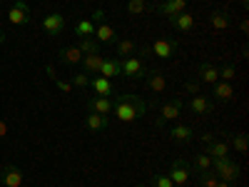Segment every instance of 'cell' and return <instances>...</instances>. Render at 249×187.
<instances>
[{"label":"cell","instance_id":"obj_11","mask_svg":"<svg viewBox=\"0 0 249 187\" xmlns=\"http://www.w3.org/2000/svg\"><path fill=\"white\" fill-rule=\"evenodd\" d=\"M187 108H190L195 115H210L214 105H212V100H210V97L199 93V95H192V100L187 102Z\"/></svg>","mask_w":249,"mask_h":187},{"label":"cell","instance_id":"obj_15","mask_svg":"<svg viewBox=\"0 0 249 187\" xmlns=\"http://www.w3.org/2000/svg\"><path fill=\"white\" fill-rule=\"evenodd\" d=\"M85 128L90 132H102V130H107L110 128V115H97V112H90L85 117Z\"/></svg>","mask_w":249,"mask_h":187},{"label":"cell","instance_id":"obj_17","mask_svg":"<svg viewBox=\"0 0 249 187\" xmlns=\"http://www.w3.org/2000/svg\"><path fill=\"white\" fill-rule=\"evenodd\" d=\"M102 60H105V55L102 53H90V55H82V73H88V75H97L100 68H102Z\"/></svg>","mask_w":249,"mask_h":187},{"label":"cell","instance_id":"obj_36","mask_svg":"<svg viewBox=\"0 0 249 187\" xmlns=\"http://www.w3.org/2000/svg\"><path fill=\"white\" fill-rule=\"evenodd\" d=\"M217 185V175L210 170V172H202V187H214Z\"/></svg>","mask_w":249,"mask_h":187},{"label":"cell","instance_id":"obj_8","mask_svg":"<svg viewBox=\"0 0 249 187\" xmlns=\"http://www.w3.org/2000/svg\"><path fill=\"white\" fill-rule=\"evenodd\" d=\"M0 185L23 187V172H20V168H15V165H5V168L0 170Z\"/></svg>","mask_w":249,"mask_h":187},{"label":"cell","instance_id":"obj_35","mask_svg":"<svg viewBox=\"0 0 249 187\" xmlns=\"http://www.w3.org/2000/svg\"><path fill=\"white\" fill-rule=\"evenodd\" d=\"M184 93L187 95H199L202 93V82L199 80H187L184 82Z\"/></svg>","mask_w":249,"mask_h":187},{"label":"cell","instance_id":"obj_9","mask_svg":"<svg viewBox=\"0 0 249 187\" xmlns=\"http://www.w3.org/2000/svg\"><path fill=\"white\" fill-rule=\"evenodd\" d=\"M144 82H147V88H150L155 95H160V93L167 90V77H164L162 70H147V75H144Z\"/></svg>","mask_w":249,"mask_h":187},{"label":"cell","instance_id":"obj_23","mask_svg":"<svg viewBox=\"0 0 249 187\" xmlns=\"http://www.w3.org/2000/svg\"><path fill=\"white\" fill-rule=\"evenodd\" d=\"M170 135H172L175 142H190L195 137V128L192 125H175V128L170 130Z\"/></svg>","mask_w":249,"mask_h":187},{"label":"cell","instance_id":"obj_20","mask_svg":"<svg viewBox=\"0 0 249 187\" xmlns=\"http://www.w3.org/2000/svg\"><path fill=\"white\" fill-rule=\"evenodd\" d=\"M97 75H102V77H107V80H112L115 75H122L120 73V57H105L102 60V68H100V73Z\"/></svg>","mask_w":249,"mask_h":187},{"label":"cell","instance_id":"obj_43","mask_svg":"<svg viewBox=\"0 0 249 187\" xmlns=\"http://www.w3.org/2000/svg\"><path fill=\"white\" fill-rule=\"evenodd\" d=\"M214 187H234V185H232V182H224V180H217Z\"/></svg>","mask_w":249,"mask_h":187},{"label":"cell","instance_id":"obj_27","mask_svg":"<svg viewBox=\"0 0 249 187\" xmlns=\"http://www.w3.org/2000/svg\"><path fill=\"white\" fill-rule=\"evenodd\" d=\"M75 35L77 37H95V23L90 18H80L75 25Z\"/></svg>","mask_w":249,"mask_h":187},{"label":"cell","instance_id":"obj_16","mask_svg":"<svg viewBox=\"0 0 249 187\" xmlns=\"http://www.w3.org/2000/svg\"><path fill=\"white\" fill-rule=\"evenodd\" d=\"M197 75H199V82H207V85H214V82L219 80V68H214L212 62H199Z\"/></svg>","mask_w":249,"mask_h":187},{"label":"cell","instance_id":"obj_12","mask_svg":"<svg viewBox=\"0 0 249 187\" xmlns=\"http://www.w3.org/2000/svg\"><path fill=\"white\" fill-rule=\"evenodd\" d=\"M112 105H115L112 97H102V95L88 100V110L90 112H97V115H112Z\"/></svg>","mask_w":249,"mask_h":187},{"label":"cell","instance_id":"obj_38","mask_svg":"<svg viewBox=\"0 0 249 187\" xmlns=\"http://www.w3.org/2000/svg\"><path fill=\"white\" fill-rule=\"evenodd\" d=\"M90 20H92L95 25H97V23H102V20H105V10H102V8H97V10H95V15H92Z\"/></svg>","mask_w":249,"mask_h":187},{"label":"cell","instance_id":"obj_37","mask_svg":"<svg viewBox=\"0 0 249 187\" xmlns=\"http://www.w3.org/2000/svg\"><path fill=\"white\" fill-rule=\"evenodd\" d=\"M55 85H57V90H62V93H72V82L70 80H55Z\"/></svg>","mask_w":249,"mask_h":187},{"label":"cell","instance_id":"obj_44","mask_svg":"<svg viewBox=\"0 0 249 187\" xmlns=\"http://www.w3.org/2000/svg\"><path fill=\"white\" fill-rule=\"evenodd\" d=\"M5 43V33H3V28H0V45Z\"/></svg>","mask_w":249,"mask_h":187},{"label":"cell","instance_id":"obj_31","mask_svg":"<svg viewBox=\"0 0 249 187\" xmlns=\"http://www.w3.org/2000/svg\"><path fill=\"white\" fill-rule=\"evenodd\" d=\"M234 75H237L234 62H224V65L219 68V80H224V82H232V80H234Z\"/></svg>","mask_w":249,"mask_h":187},{"label":"cell","instance_id":"obj_34","mask_svg":"<svg viewBox=\"0 0 249 187\" xmlns=\"http://www.w3.org/2000/svg\"><path fill=\"white\" fill-rule=\"evenodd\" d=\"M230 145H234V150H237L239 155H244V152H247V135H234Z\"/></svg>","mask_w":249,"mask_h":187},{"label":"cell","instance_id":"obj_42","mask_svg":"<svg viewBox=\"0 0 249 187\" xmlns=\"http://www.w3.org/2000/svg\"><path fill=\"white\" fill-rule=\"evenodd\" d=\"M239 30H242V33H249V20H247V18L239 23Z\"/></svg>","mask_w":249,"mask_h":187},{"label":"cell","instance_id":"obj_10","mask_svg":"<svg viewBox=\"0 0 249 187\" xmlns=\"http://www.w3.org/2000/svg\"><path fill=\"white\" fill-rule=\"evenodd\" d=\"M43 30L48 35H57L65 30V15H60V13H50L43 18Z\"/></svg>","mask_w":249,"mask_h":187},{"label":"cell","instance_id":"obj_25","mask_svg":"<svg viewBox=\"0 0 249 187\" xmlns=\"http://www.w3.org/2000/svg\"><path fill=\"white\" fill-rule=\"evenodd\" d=\"M137 53L135 40H117V48H115V57L124 60V57H132Z\"/></svg>","mask_w":249,"mask_h":187},{"label":"cell","instance_id":"obj_30","mask_svg":"<svg viewBox=\"0 0 249 187\" xmlns=\"http://www.w3.org/2000/svg\"><path fill=\"white\" fill-rule=\"evenodd\" d=\"M195 168H197L199 172H210V170H212V157L207 155V152L195 155Z\"/></svg>","mask_w":249,"mask_h":187},{"label":"cell","instance_id":"obj_6","mask_svg":"<svg viewBox=\"0 0 249 187\" xmlns=\"http://www.w3.org/2000/svg\"><path fill=\"white\" fill-rule=\"evenodd\" d=\"M177 48H179L177 40H172V37H160V40H155V45L147 48V50H150L152 55H157L160 60H167V57H172V55L177 53Z\"/></svg>","mask_w":249,"mask_h":187},{"label":"cell","instance_id":"obj_40","mask_svg":"<svg viewBox=\"0 0 249 187\" xmlns=\"http://www.w3.org/2000/svg\"><path fill=\"white\" fill-rule=\"evenodd\" d=\"M202 142H204V145H210V142H214V135H212V132H204V135H202Z\"/></svg>","mask_w":249,"mask_h":187},{"label":"cell","instance_id":"obj_32","mask_svg":"<svg viewBox=\"0 0 249 187\" xmlns=\"http://www.w3.org/2000/svg\"><path fill=\"white\" fill-rule=\"evenodd\" d=\"M152 187H175V182L170 180V175H162V172H157V175H152V182H150Z\"/></svg>","mask_w":249,"mask_h":187},{"label":"cell","instance_id":"obj_33","mask_svg":"<svg viewBox=\"0 0 249 187\" xmlns=\"http://www.w3.org/2000/svg\"><path fill=\"white\" fill-rule=\"evenodd\" d=\"M70 82H72V88H88L90 85V75L88 73H77V75L70 77Z\"/></svg>","mask_w":249,"mask_h":187},{"label":"cell","instance_id":"obj_39","mask_svg":"<svg viewBox=\"0 0 249 187\" xmlns=\"http://www.w3.org/2000/svg\"><path fill=\"white\" fill-rule=\"evenodd\" d=\"M5 135H8V122L0 117V140H5Z\"/></svg>","mask_w":249,"mask_h":187},{"label":"cell","instance_id":"obj_14","mask_svg":"<svg viewBox=\"0 0 249 187\" xmlns=\"http://www.w3.org/2000/svg\"><path fill=\"white\" fill-rule=\"evenodd\" d=\"M90 88L95 90V95H102V97H112V95H115L112 80L102 77V75H97V77H90Z\"/></svg>","mask_w":249,"mask_h":187},{"label":"cell","instance_id":"obj_24","mask_svg":"<svg viewBox=\"0 0 249 187\" xmlns=\"http://www.w3.org/2000/svg\"><path fill=\"white\" fill-rule=\"evenodd\" d=\"M170 23L179 30V33H190L192 28H195V15H190V13H179V15H175Z\"/></svg>","mask_w":249,"mask_h":187},{"label":"cell","instance_id":"obj_13","mask_svg":"<svg viewBox=\"0 0 249 187\" xmlns=\"http://www.w3.org/2000/svg\"><path fill=\"white\" fill-rule=\"evenodd\" d=\"M95 40L97 43H117V33H115V28L110 25V23H105V20H102V23H97L95 25Z\"/></svg>","mask_w":249,"mask_h":187},{"label":"cell","instance_id":"obj_45","mask_svg":"<svg viewBox=\"0 0 249 187\" xmlns=\"http://www.w3.org/2000/svg\"><path fill=\"white\" fill-rule=\"evenodd\" d=\"M13 3H28V0H13Z\"/></svg>","mask_w":249,"mask_h":187},{"label":"cell","instance_id":"obj_1","mask_svg":"<svg viewBox=\"0 0 249 187\" xmlns=\"http://www.w3.org/2000/svg\"><path fill=\"white\" fill-rule=\"evenodd\" d=\"M115 105H112V112H115V120L120 122H135L137 117L144 115V110H147V105H144V100H140L137 95H115Z\"/></svg>","mask_w":249,"mask_h":187},{"label":"cell","instance_id":"obj_47","mask_svg":"<svg viewBox=\"0 0 249 187\" xmlns=\"http://www.w3.org/2000/svg\"><path fill=\"white\" fill-rule=\"evenodd\" d=\"M175 187H177V185H175Z\"/></svg>","mask_w":249,"mask_h":187},{"label":"cell","instance_id":"obj_28","mask_svg":"<svg viewBox=\"0 0 249 187\" xmlns=\"http://www.w3.org/2000/svg\"><path fill=\"white\" fill-rule=\"evenodd\" d=\"M80 53L82 55H90V53H100V43L95 37H80Z\"/></svg>","mask_w":249,"mask_h":187},{"label":"cell","instance_id":"obj_46","mask_svg":"<svg viewBox=\"0 0 249 187\" xmlns=\"http://www.w3.org/2000/svg\"><path fill=\"white\" fill-rule=\"evenodd\" d=\"M0 187H5V185H0Z\"/></svg>","mask_w":249,"mask_h":187},{"label":"cell","instance_id":"obj_41","mask_svg":"<svg viewBox=\"0 0 249 187\" xmlns=\"http://www.w3.org/2000/svg\"><path fill=\"white\" fill-rule=\"evenodd\" d=\"M45 70H48V75H50V80L55 82V80H57V73H55V68H53V65H48Z\"/></svg>","mask_w":249,"mask_h":187},{"label":"cell","instance_id":"obj_5","mask_svg":"<svg viewBox=\"0 0 249 187\" xmlns=\"http://www.w3.org/2000/svg\"><path fill=\"white\" fill-rule=\"evenodd\" d=\"M33 20V13H30V5L28 3H13L10 10H8V23L10 25H28Z\"/></svg>","mask_w":249,"mask_h":187},{"label":"cell","instance_id":"obj_22","mask_svg":"<svg viewBox=\"0 0 249 187\" xmlns=\"http://www.w3.org/2000/svg\"><path fill=\"white\" fill-rule=\"evenodd\" d=\"M204 152L210 155L212 160H214V157H230V142H224V140H214V142L207 145V150H204Z\"/></svg>","mask_w":249,"mask_h":187},{"label":"cell","instance_id":"obj_21","mask_svg":"<svg viewBox=\"0 0 249 187\" xmlns=\"http://www.w3.org/2000/svg\"><path fill=\"white\" fill-rule=\"evenodd\" d=\"M210 23H212L214 30H227V28L232 25V15L227 13V10H214V13L210 15Z\"/></svg>","mask_w":249,"mask_h":187},{"label":"cell","instance_id":"obj_4","mask_svg":"<svg viewBox=\"0 0 249 187\" xmlns=\"http://www.w3.org/2000/svg\"><path fill=\"white\" fill-rule=\"evenodd\" d=\"M182 108H184V100H182V97H172V100H167V102H164V105L160 108V117L155 120V125H157V128H164V122L177 120L179 112H182Z\"/></svg>","mask_w":249,"mask_h":187},{"label":"cell","instance_id":"obj_3","mask_svg":"<svg viewBox=\"0 0 249 187\" xmlns=\"http://www.w3.org/2000/svg\"><path fill=\"white\" fill-rule=\"evenodd\" d=\"M120 73L124 77H130V80H144V75H147V68H144V62L132 55V57H124L120 60Z\"/></svg>","mask_w":249,"mask_h":187},{"label":"cell","instance_id":"obj_19","mask_svg":"<svg viewBox=\"0 0 249 187\" xmlns=\"http://www.w3.org/2000/svg\"><path fill=\"white\" fill-rule=\"evenodd\" d=\"M187 3H190V0H164V3L157 8L162 15H167L170 20L175 18V15H179V13H184V8H187Z\"/></svg>","mask_w":249,"mask_h":187},{"label":"cell","instance_id":"obj_2","mask_svg":"<svg viewBox=\"0 0 249 187\" xmlns=\"http://www.w3.org/2000/svg\"><path fill=\"white\" fill-rule=\"evenodd\" d=\"M212 172L217 175V180H224V182H237L239 180V165L232 162L230 157H214L212 160Z\"/></svg>","mask_w":249,"mask_h":187},{"label":"cell","instance_id":"obj_18","mask_svg":"<svg viewBox=\"0 0 249 187\" xmlns=\"http://www.w3.org/2000/svg\"><path fill=\"white\" fill-rule=\"evenodd\" d=\"M214 100H219V102H230V100H234V85L232 82H224V80H217L214 82Z\"/></svg>","mask_w":249,"mask_h":187},{"label":"cell","instance_id":"obj_26","mask_svg":"<svg viewBox=\"0 0 249 187\" xmlns=\"http://www.w3.org/2000/svg\"><path fill=\"white\" fill-rule=\"evenodd\" d=\"M60 60L68 62V65H77V62H82V53L77 45H70V48H62L60 50Z\"/></svg>","mask_w":249,"mask_h":187},{"label":"cell","instance_id":"obj_7","mask_svg":"<svg viewBox=\"0 0 249 187\" xmlns=\"http://www.w3.org/2000/svg\"><path fill=\"white\" fill-rule=\"evenodd\" d=\"M170 180L177 185V187H184L187 185V180H190V165H187L182 157H177L175 162H172V168H170Z\"/></svg>","mask_w":249,"mask_h":187},{"label":"cell","instance_id":"obj_29","mask_svg":"<svg viewBox=\"0 0 249 187\" xmlns=\"http://www.w3.org/2000/svg\"><path fill=\"white\" fill-rule=\"evenodd\" d=\"M152 5L147 3V0H130L127 3V13L130 15H142V13H147Z\"/></svg>","mask_w":249,"mask_h":187}]
</instances>
